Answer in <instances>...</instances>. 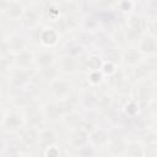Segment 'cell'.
<instances>
[{"label": "cell", "mask_w": 157, "mask_h": 157, "mask_svg": "<svg viewBox=\"0 0 157 157\" xmlns=\"http://www.w3.org/2000/svg\"><path fill=\"white\" fill-rule=\"evenodd\" d=\"M49 91L58 101H64L70 97L72 92V85L67 78L58 76L49 82Z\"/></svg>", "instance_id": "1"}, {"label": "cell", "mask_w": 157, "mask_h": 157, "mask_svg": "<svg viewBox=\"0 0 157 157\" xmlns=\"http://www.w3.org/2000/svg\"><path fill=\"white\" fill-rule=\"evenodd\" d=\"M139 52L145 56H155L157 52V42H156V36L151 33H144L139 38V44H137Z\"/></svg>", "instance_id": "2"}, {"label": "cell", "mask_w": 157, "mask_h": 157, "mask_svg": "<svg viewBox=\"0 0 157 157\" xmlns=\"http://www.w3.org/2000/svg\"><path fill=\"white\" fill-rule=\"evenodd\" d=\"M42 112H43L44 118H47L50 121H56L63 117V114L66 113V109L61 101H55V102L45 103L43 105Z\"/></svg>", "instance_id": "3"}, {"label": "cell", "mask_w": 157, "mask_h": 157, "mask_svg": "<svg viewBox=\"0 0 157 157\" xmlns=\"http://www.w3.org/2000/svg\"><path fill=\"white\" fill-rule=\"evenodd\" d=\"M55 63H56V55L52 50V48H42L38 53L34 54V65L38 67V70L55 65Z\"/></svg>", "instance_id": "4"}, {"label": "cell", "mask_w": 157, "mask_h": 157, "mask_svg": "<svg viewBox=\"0 0 157 157\" xmlns=\"http://www.w3.org/2000/svg\"><path fill=\"white\" fill-rule=\"evenodd\" d=\"M60 38V32L52 26L44 27L39 33V42L43 48H53L58 44Z\"/></svg>", "instance_id": "5"}, {"label": "cell", "mask_w": 157, "mask_h": 157, "mask_svg": "<svg viewBox=\"0 0 157 157\" xmlns=\"http://www.w3.org/2000/svg\"><path fill=\"white\" fill-rule=\"evenodd\" d=\"M13 55V65L18 69L29 70V67L34 64V53L29 50V48H25Z\"/></svg>", "instance_id": "6"}, {"label": "cell", "mask_w": 157, "mask_h": 157, "mask_svg": "<svg viewBox=\"0 0 157 157\" xmlns=\"http://www.w3.org/2000/svg\"><path fill=\"white\" fill-rule=\"evenodd\" d=\"M59 65V71L66 74V75H72L78 71V59L76 56L65 54L58 60Z\"/></svg>", "instance_id": "7"}, {"label": "cell", "mask_w": 157, "mask_h": 157, "mask_svg": "<svg viewBox=\"0 0 157 157\" xmlns=\"http://www.w3.org/2000/svg\"><path fill=\"white\" fill-rule=\"evenodd\" d=\"M25 121H26L25 117L16 109H12L11 112H9L6 115H4V119H2L4 126L7 130H17L25 124Z\"/></svg>", "instance_id": "8"}, {"label": "cell", "mask_w": 157, "mask_h": 157, "mask_svg": "<svg viewBox=\"0 0 157 157\" xmlns=\"http://www.w3.org/2000/svg\"><path fill=\"white\" fill-rule=\"evenodd\" d=\"M31 76H32V74H31L29 70L15 67L11 72V76H10V85L13 88L23 87L31 80Z\"/></svg>", "instance_id": "9"}, {"label": "cell", "mask_w": 157, "mask_h": 157, "mask_svg": "<svg viewBox=\"0 0 157 157\" xmlns=\"http://www.w3.org/2000/svg\"><path fill=\"white\" fill-rule=\"evenodd\" d=\"M121 61L129 67H135L144 61V55L139 52L137 48H128L121 54Z\"/></svg>", "instance_id": "10"}, {"label": "cell", "mask_w": 157, "mask_h": 157, "mask_svg": "<svg viewBox=\"0 0 157 157\" xmlns=\"http://www.w3.org/2000/svg\"><path fill=\"white\" fill-rule=\"evenodd\" d=\"M4 12H5L6 17L10 18L11 21H17V20L22 18V16L25 13V7L18 1H9L4 9Z\"/></svg>", "instance_id": "11"}, {"label": "cell", "mask_w": 157, "mask_h": 157, "mask_svg": "<svg viewBox=\"0 0 157 157\" xmlns=\"http://www.w3.org/2000/svg\"><path fill=\"white\" fill-rule=\"evenodd\" d=\"M80 16L76 12H69L61 20V31H72L80 25Z\"/></svg>", "instance_id": "12"}, {"label": "cell", "mask_w": 157, "mask_h": 157, "mask_svg": "<svg viewBox=\"0 0 157 157\" xmlns=\"http://www.w3.org/2000/svg\"><path fill=\"white\" fill-rule=\"evenodd\" d=\"M9 39V47H10V52L12 54L18 53L20 50L27 48V43L26 40L20 36V34H12L11 37L7 38Z\"/></svg>", "instance_id": "13"}, {"label": "cell", "mask_w": 157, "mask_h": 157, "mask_svg": "<svg viewBox=\"0 0 157 157\" xmlns=\"http://www.w3.org/2000/svg\"><path fill=\"white\" fill-rule=\"evenodd\" d=\"M38 136H39V131L37 130V126H29L23 131L22 140L26 145H33L38 142Z\"/></svg>", "instance_id": "14"}, {"label": "cell", "mask_w": 157, "mask_h": 157, "mask_svg": "<svg viewBox=\"0 0 157 157\" xmlns=\"http://www.w3.org/2000/svg\"><path fill=\"white\" fill-rule=\"evenodd\" d=\"M39 75H40L42 80L50 82L59 76V69H56L54 65L48 66V67H43V69H39Z\"/></svg>", "instance_id": "15"}, {"label": "cell", "mask_w": 157, "mask_h": 157, "mask_svg": "<svg viewBox=\"0 0 157 157\" xmlns=\"http://www.w3.org/2000/svg\"><path fill=\"white\" fill-rule=\"evenodd\" d=\"M55 134L47 129V130H42L39 131V136H38V142H42L44 146H50L55 142Z\"/></svg>", "instance_id": "16"}, {"label": "cell", "mask_w": 157, "mask_h": 157, "mask_svg": "<svg viewBox=\"0 0 157 157\" xmlns=\"http://www.w3.org/2000/svg\"><path fill=\"white\" fill-rule=\"evenodd\" d=\"M102 64H103V61H102L101 58H98L97 55L90 56V58L87 59V63H86L87 69H88L90 71H98V70H101Z\"/></svg>", "instance_id": "17"}, {"label": "cell", "mask_w": 157, "mask_h": 157, "mask_svg": "<svg viewBox=\"0 0 157 157\" xmlns=\"http://www.w3.org/2000/svg\"><path fill=\"white\" fill-rule=\"evenodd\" d=\"M109 150L112 153H121L123 150H125L126 145L120 140V139H115V140H112L109 142Z\"/></svg>", "instance_id": "18"}, {"label": "cell", "mask_w": 157, "mask_h": 157, "mask_svg": "<svg viewBox=\"0 0 157 157\" xmlns=\"http://www.w3.org/2000/svg\"><path fill=\"white\" fill-rule=\"evenodd\" d=\"M96 103H97V107H99V109L107 110L112 107V97L108 94H102L101 97L97 98Z\"/></svg>", "instance_id": "19"}, {"label": "cell", "mask_w": 157, "mask_h": 157, "mask_svg": "<svg viewBox=\"0 0 157 157\" xmlns=\"http://www.w3.org/2000/svg\"><path fill=\"white\" fill-rule=\"evenodd\" d=\"M103 72L101 70L98 71H90V74H87V81L92 85H99L103 81Z\"/></svg>", "instance_id": "20"}, {"label": "cell", "mask_w": 157, "mask_h": 157, "mask_svg": "<svg viewBox=\"0 0 157 157\" xmlns=\"http://www.w3.org/2000/svg\"><path fill=\"white\" fill-rule=\"evenodd\" d=\"M10 47H9V39L0 38V56H7L10 54Z\"/></svg>", "instance_id": "21"}, {"label": "cell", "mask_w": 157, "mask_h": 157, "mask_svg": "<svg viewBox=\"0 0 157 157\" xmlns=\"http://www.w3.org/2000/svg\"><path fill=\"white\" fill-rule=\"evenodd\" d=\"M10 60L7 59V56H0V75L6 74L10 69Z\"/></svg>", "instance_id": "22"}, {"label": "cell", "mask_w": 157, "mask_h": 157, "mask_svg": "<svg viewBox=\"0 0 157 157\" xmlns=\"http://www.w3.org/2000/svg\"><path fill=\"white\" fill-rule=\"evenodd\" d=\"M132 6H134V4L131 0H120V2H119V9L123 12H129L132 9Z\"/></svg>", "instance_id": "23"}, {"label": "cell", "mask_w": 157, "mask_h": 157, "mask_svg": "<svg viewBox=\"0 0 157 157\" xmlns=\"http://www.w3.org/2000/svg\"><path fill=\"white\" fill-rule=\"evenodd\" d=\"M2 119H4V113L1 112V109H0V123L2 121Z\"/></svg>", "instance_id": "24"}, {"label": "cell", "mask_w": 157, "mask_h": 157, "mask_svg": "<svg viewBox=\"0 0 157 157\" xmlns=\"http://www.w3.org/2000/svg\"><path fill=\"white\" fill-rule=\"evenodd\" d=\"M0 98H1V91H0Z\"/></svg>", "instance_id": "25"}]
</instances>
